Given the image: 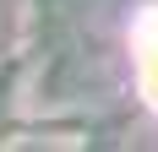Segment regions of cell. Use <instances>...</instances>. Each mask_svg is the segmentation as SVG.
Masks as SVG:
<instances>
[{
  "mask_svg": "<svg viewBox=\"0 0 158 152\" xmlns=\"http://www.w3.org/2000/svg\"><path fill=\"white\" fill-rule=\"evenodd\" d=\"M131 65H136L142 103L158 114V0H147L131 22Z\"/></svg>",
  "mask_w": 158,
  "mask_h": 152,
  "instance_id": "6da1fadb",
  "label": "cell"
}]
</instances>
